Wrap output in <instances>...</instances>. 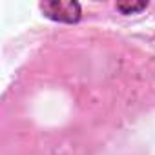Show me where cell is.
I'll list each match as a JSON object with an SVG mask.
<instances>
[{"label": "cell", "mask_w": 155, "mask_h": 155, "mask_svg": "<svg viewBox=\"0 0 155 155\" xmlns=\"http://www.w3.org/2000/svg\"><path fill=\"white\" fill-rule=\"evenodd\" d=\"M42 11L48 18L57 20V22H66V24H73L81 18V4L73 2V0H53V2H44Z\"/></svg>", "instance_id": "6da1fadb"}, {"label": "cell", "mask_w": 155, "mask_h": 155, "mask_svg": "<svg viewBox=\"0 0 155 155\" xmlns=\"http://www.w3.org/2000/svg\"><path fill=\"white\" fill-rule=\"evenodd\" d=\"M146 8H148V4H144V2H139V4H117V9H119V11H122L124 15L139 13V11L146 9Z\"/></svg>", "instance_id": "7a4b0ae2"}]
</instances>
